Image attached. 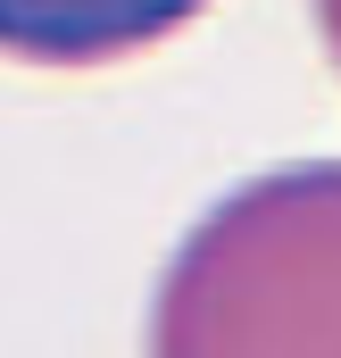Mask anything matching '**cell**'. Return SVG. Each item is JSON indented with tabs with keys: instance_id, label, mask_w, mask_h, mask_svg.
Instances as JSON below:
<instances>
[{
	"instance_id": "6da1fadb",
	"label": "cell",
	"mask_w": 341,
	"mask_h": 358,
	"mask_svg": "<svg viewBox=\"0 0 341 358\" xmlns=\"http://www.w3.org/2000/svg\"><path fill=\"white\" fill-rule=\"evenodd\" d=\"M150 358H341V159L233 183L175 242Z\"/></svg>"
},
{
	"instance_id": "7a4b0ae2",
	"label": "cell",
	"mask_w": 341,
	"mask_h": 358,
	"mask_svg": "<svg viewBox=\"0 0 341 358\" xmlns=\"http://www.w3.org/2000/svg\"><path fill=\"white\" fill-rule=\"evenodd\" d=\"M208 0H0V59L25 67H108L183 34Z\"/></svg>"
},
{
	"instance_id": "3957f363",
	"label": "cell",
	"mask_w": 341,
	"mask_h": 358,
	"mask_svg": "<svg viewBox=\"0 0 341 358\" xmlns=\"http://www.w3.org/2000/svg\"><path fill=\"white\" fill-rule=\"evenodd\" d=\"M308 17H317V42L333 50V67H341V0H308Z\"/></svg>"
}]
</instances>
